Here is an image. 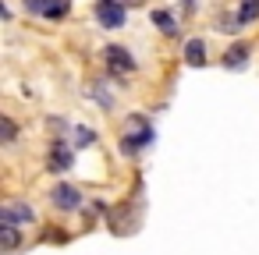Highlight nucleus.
Returning a JSON list of instances; mask_svg holds the SVG:
<instances>
[{
    "instance_id": "obj_1",
    "label": "nucleus",
    "mask_w": 259,
    "mask_h": 255,
    "mask_svg": "<svg viewBox=\"0 0 259 255\" xmlns=\"http://www.w3.org/2000/svg\"><path fill=\"white\" fill-rule=\"evenodd\" d=\"M149 142H153V124H149L146 117H139V114H135V117L128 121V131L121 135V152L132 160V156H139Z\"/></svg>"
},
{
    "instance_id": "obj_2",
    "label": "nucleus",
    "mask_w": 259,
    "mask_h": 255,
    "mask_svg": "<svg viewBox=\"0 0 259 255\" xmlns=\"http://www.w3.org/2000/svg\"><path fill=\"white\" fill-rule=\"evenodd\" d=\"M100 29H124L128 22V0H96V8H93Z\"/></svg>"
},
{
    "instance_id": "obj_3",
    "label": "nucleus",
    "mask_w": 259,
    "mask_h": 255,
    "mask_svg": "<svg viewBox=\"0 0 259 255\" xmlns=\"http://www.w3.org/2000/svg\"><path fill=\"white\" fill-rule=\"evenodd\" d=\"M25 11L29 15H39L47 22H61L71 11V0H25Z\"/></svg>"
},
{
    "instance_id": "obj_4",
    "label": "nucleus",
    "mask_w": 259,
    "mask_h": 255,
    "mask_svg": "<svg viewBox=\"0 0 259 255\" xmlns=\"http://www.w3.org/2000/svg\"><path fill=\"white\" fill-rule=\"evenodd\" d=\"M50 202H54V209L57 213H75V209H82V191L75 188V184H57L54 191H50Z\"/></svg>"
},
{
    "instance_id": "obj_5",
    "label": "nucleus",
    "mask_w": 259,
    "mask_h": 255,
    "mask_svg": "<svg viewBox=\"0 0 259 255\" xmlns=\"http://www.w3.org/2000/svg\"><path fill=\"white\" fill-rule=\"evenodd\" d=\"M103 57H107V68H110V75H132V71L139 68V64H135V57H132L124 46H114V43L103 50Z\"/></svg>"
},
{
    "instance_id": "obj_6",
    "label": "nucleus",
    "mask_w": 259,
    "mask_h": 255,
    "mask_svg": "<svg viewBox=\"0 0 259 255\" xmlns=\"http://www.w3.org/2000/svg\"><path fill=\"white\" fill-rule=\"evenodd\" d=\"M71 149H68V142L64 138H57L54 145H50V156H47V170L50 174H64V170H71Z\"/></svg>"
},
{
    "instance_id": "obj_7",
    "label": "nucleus",
    "mask_w": 259,
    "mask_h": 255,
    "mask_svg": "<svg viewBox=\"0 0 259 255\" xmlns=\"http://www.w3.org/2000/svg\"><path fill=\"white\" fill-rule=\"evenodd\" d=\"M0 220H11V223H36V209L25 206V202H8L4 209H0Z\"/></svg>"
},
{
    "instance_id": "obj_8",
    "label": "nucleus",
    "mask_w": 259,
    "mask_h": 255,
    "mask_svg": "<svg viewBox=\"0 0 259 255\" xmlns=\"http://www.w3.org/2000/svg\"><path fill=\"white\" fill-rule=\"evenodd\" d=\"M248 54H252V46H248V43H234V46L224 54V68H231V71H241V68L248 64Z\"/></svg>"
},
{
    "instance_id": "obj_9",
    "label": "nucleus",
    "mask_w": 259,
    "mask_h": 255,
    "mask_svg": "<svg viewBox=\"0 0 259 255\" xmlns=\"http://www.w3.org/2000/svg\"><path fill=\"white\" fill-rule=\"evenodd\" d=\"M0 244H4V251H15V248L22 244L18 223H11V220H0Z\"/></svg>"
},
{
    "instance_id": "obj_10",
    "label": "nucleus",
    "mask_w": 259,
    "mask_h": 255,
    "mask_svg": "<svg viewBox=\"0 0 259 255\" xmlns=\"http://www.w3.org/2000/svg\"><path fill=\"white\" fill-rule=\"evenodd\" d=\"M149 18H153V25H156V29L163 32V36H178V18H174V15H170L167 8H156V11H153Z\"/></svg>"
},
{
    "instance_id": "obj_11",
    "label": "nucleus",
    "mask_w": 259,
    "mask_h": 255,
    "mask_svg": "<svg viewBox=\"0 0 259 255\" xmlns=\"http://www.w3.org/2000/svg\"><path fill=\"white\" fill-rule=\"evenodd\" d=\"M185 61H188L192 68H202V64H206V43H202V39H188V43H185Z\"/></svg>"
},
{
    "instance_id": "obj_12",
    "label": "nucleus",
    "mask_w": 259,
    "mask_h": 255,
    "mask_svg": "<svg viewBox=\"0 0 259 255\" xmlns=\"http://www.w3.org/2000/svg\"><path fill=\"white\" fill-rule=\"evenodd\" d=\"M255 18H259V0H241V4H238V22L252 25Z\"/></svg>"
},
{
    "instance_id": "obj_13",
    "label": "nucleus",
    "mask_w": 259,
    "mask_h": 255,
    "mask_svg": "<svg viewBox=\"0 0 259 255\" xmlns=\"http://www.w3.org/2000/svg\"><path fill=\"white\" fill-rule=\"evenodd\" d=\"M93 142H96V131L93 128H75V145L78 149H89Z\"/></svg>"
},
{
    "instance_id": "obj_14",
    "label": "nucleus",
    "mask_w": 259,
    "mask_h": 255,
    "mask_svg": "<svg viewBox=\"0 0 259 255\" xmlns=\"http://www.w3.org/2000/svg\"><path fill=\"white\" fill-rule=\"evenodd\" d=\"M0 128H4V142H8V145H11V142L18 138V124H15V121H11L8 114H4V117H0Z\"/></svg>"
}]
</instances>
